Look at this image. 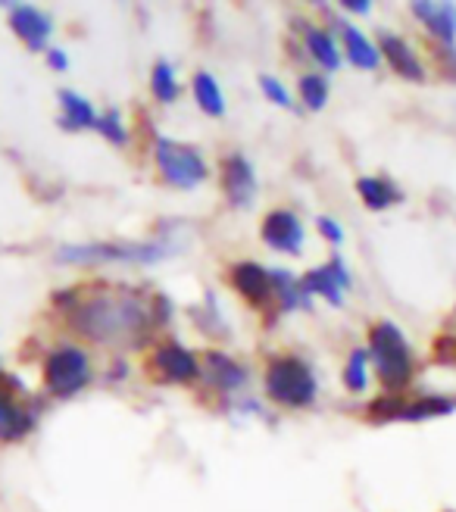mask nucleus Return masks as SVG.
<instances>
[{"mask_svg": "<svg viewBox=\"0 0 456 512\" xmlns=\"http://www.w3.org/2000/svg\"><path fill=\"white\" fill-rule=\"evenodd\" d=\"M72 322L79 325L82 335L97 344L113 347H135L141 344L150 328L157 325L154 303H147L135 291H91L72 306Z\"/></svg>", "mask_w": 456, "mask_h": 512, "instance_id": "1", "label": "nucleus"}, {"mask_svg": "<svg viewBox=\"0 0 456 512\" xmlns=\"http://www.w3.org/2000/svg\"><path fill=\"white\" fill-rule=\"evenodd\" d=\"M369 347H372V360L378 366V375L385 381V388L400 391L413 372L410 347L403 341L400 328L394 322H378L369 335Z\"/></svg>", "mask_w": 456, "mask_h": 512, "instance_id": "2", "label": "nucleus"}, {"mask_svg": "<svg viewBox=\"0 0 456 512\" xmlns=\"http://www.w3.org/2000/svg\"><path fill=\"white\" fill-rule=\"evenodd\" d=\"M266 391L282 406H307L316 397V378L297 356H275L266 369Z\"/></svg>", "mask_w": 456, "mask_h": 512, "instance_id": "3", "label": "nucleus"}, {"mask_svg": "<svg viewBox=\"0 0 456 512\" xmlns=\"http://www.w3.org/2000/svg\"><path fill=\"white\" fill-rule=\"evenodd\" d=\"M157 166H160L166 182L175 185V188H194V185H200L207 178L204 157H200L194 147L169 141V138L157 141Z\"/></svg>", "mask_w": 456, "mask_h": 512, "instance_id": "4", "label": "nucleus"}, {"mask_svg": "<svg viewBox=\"0 0 456 512\" xmlns=\"http://www.w3.org/2000/svg\"><path fill=\"white\" fill-rule=\"evenodd\" d=\"M88 375H91L88 356L79 347H60L50 353L44 363V381L57 397H69L75 391H82L88 384Z\"/></svg>", "mask_w": 456, "mask_h": 512, "instance_id": "5", "label": "nucleus"}, {"mask_svg": "<svg viewBox=\"0 0 456 512\" xmlns=\"http://www.w3.org/2000/svg\"><path fill=\"white\" fill-rule=\"evenodd\" d=\"M160 247L154 244H85V247H63V260L69 263H91V260H119V263H150L160 260Z\"/></svg>", "mask_w": 456, "mask_h": 512, "instance_id": "6", "label": "nucleus"}, {"mask_svg": "<svg viewBox=\"0 0 456 512\" xmlns=\"http://www.w3.org/2000/svg\"><path fill=\"white\" fill-rule=\"evenodd\" d=\"M147 369H150V375H154L157 381H163V384H185V381L200 375L197 360L179 344H163L154 353V360H150Z\"/></svg>", "mask_w": 456, "mask_h": 512, "instance_id": "7", "label": "nucleus"}, {"mask_svg": "<svg viewBox=\"0 0 456 512\" xmlns=\"http://www.w3.org/2000/svg\"><path fill=\"white\" fill-rule=\"evenodd\" d=\"M16 391H19L16 378H0V438L4 441L22 438V434H29L35 425L29 409L16 403V397H13Z\"/></svg>", "mask_w": 456, "mask_h": 512, "instance_id": "8", "label": "nucleus"}, {"mask_svg": "<svg viewBox=\"0 0 456 512\" xmlns=\"http://www.w3.org/2000/svg\"><path fill=\"white\" fill-rule=\"evenodd\" d=\"M222 188L235 207H247L253 194H257V178H253V169L241 153H232V157L222 160Z\"/></svg>", "mask_w": 456, "mask_h": 512, "instance_id": "9", "label": "nucleus"}, {"mask_svg": "<svg viewBox=\"0 0 456 512\" xmlns=\"http://www.w3.org/2000/svg\"><path fill=\"white\" fill-rule=\"evenodd\" d=\"M263 241L272 250H282V253H297L303 247V225L294 213L288 210H275L266 216L263 222Z\"/></svg>", "mask_w": 456, "mask_h": 512, "instance_id": "10", "label": "nucleus"}, {"mask_svg": "<svg viewBox=\"0 0 456 512\" xmlns=\"http://www.w3.org/2000/svg\"><path fill=\"white\" fill-rule=\"evenodd\" d=\"M300 288H303V294H322L325 300H332L335 306L341 303V291L344 288H350V272L344 269V263L341 260H332L328 266H322V269H313V272H307L300 278Z\"/></svg>", "mask_w": 456, "mask_h": 512, "instance_id": "11", "label": "nucleus"}, {"mask_svg": "<svg viewBox=\"0 0 456 512\" xmlns=\"http://www.w3.org/2000/svg\"><path fill=\"white\" fill-rule=\"evenodd\" d=\"M10 25L32 50H41L47 44L50 32H54V19H50L47 13H41V10H35V7H25V4H16V10L10 16Z\"/></svg>", "mask_w": 456, "mask_h": 512, "instance_id": "12", "label": "nucleus"}, {"mask_svg": "<svg viewBox=\"0 0 456 512\" xmlns=\"http://www.w3.org/2000/svg\"><path fill=\"white\" fill-rule=\"evenodd\" d=\"M232 285L250 303H266L272 297V275L257 263H238L232 269Z\"/></svg>", "mask_w": 456, "mask_h": 512, "instance_id": "13", "label": "nucleus"}, {"mask_svg": "<svg viewBox=\"0 0 456 512\" xmlns=\"http://www.w3.org/2000/svg\"><path fill=\"white\" fill-rule=\"evenodd\" d=\"M413 13L432 29L441 41H456V7L453 4H413Z\"/></svg>", "mask_w": 456, "mask_h": 512, "instance_id": "14", "label": "nucleus"}, {"mask_svg": "<svg viewBox=\"0 0 456 512\" xmlns=\"http://www.w3.org/2000/svg\"><path fill=\"white\" fill-rule=\"evenodd\" d=\"M382 41V57L394 66V72H400L403 79H413V82H419L422 79V63L413 57V50L403 44L400 38H394V35H382L378 38Z\"/></svg>", "mask_w": 456, "mask_h": 512, "instance_id": "15", "label": "nucleus"}, {"mask_svg": "<svg viewBox=\"0 0 456 512\" xmlns=\"http://www.w3.org/2000/svg\"><path fill=\"white\" fill-rule=\"evenodd\" d=\"M60 104H63L60 125H63V128H69V132H79V128H91V125H97L94 107L88 104L85 97L75 94V91H63V94H60Z\"/></svg>", "mask_w": 456, "mask_h": 512, "instance_id": "16", "label": "nucleus"}, {"mask_svg": "<svg viewBox=\"0 0 456 512\" xmlns=\"http://www.w3.org/2000/svg\"><path fill=\"white\" fill-rule=\"evenodd\" d=\"M207 378L216 381L219 388H228V391H235L244 384L247 372L235 363V360H228V356L222 353H207Z\"/></svg>", "mask_w": 456, "mask_h": 512, "instance_id": "17", "label": "nucleus"}, {"mask_svg": "<svg viewBox=\"0 0 456 512\" xmlns=\"http://www.w3.org/2000/svg\"><path fill=\"white\" fill-rule=\"evenodd\" d=\"M357 191L360 197L366 200V207L369 210H385L391 207V203H397L403 194L388 182V178H360L357 182Z\"/></svg>", "mask_w": 456, "mask_h": 512, "instance_id": "18", "label": "nucleus"}, {"mask_svg": "<svg viewBox=\"0 0 456 512\" xmlns=\"http://www.w3.org/2000/svg\"><path fill=\"white\" fill-rule=\"evenodd\" d=\"M344 47H347V57L353 66L360 69H375L378 66V50L366 41V35L360 29H353V25H344Z\"/></svg>", "mask_w": 456, "mask_h": 512, "instance_id": "19", "label": "nucleus"}, {"mask_svg": "<svg viewBox=\"0 0 456 512\" xmlns=\"http://www.w3.org/2000/svg\"><path fill=\"white\" fill-rule=\"evenodd\" d=\"M194 97H197V104L204 107L210 116H222L225 100H222V91H219V85H216L213 75L197 72V79H194Z\"/></svg>", "mask_w": 456, "mask_h": 512, "instance_id": "20", "label": "nucleus"}, {"mask_svg": "<svg viewBox=\"0 0 456 512\" xmlns=\"http://www.w3.org/2000/svg\"><path fill=\"white\" fill-rule=\"evenodd\" d=\"M272 275V291H278V297H282L285 310H297V306H307L310 297L303 294L300 288V278L288 275V272H269Z\"/></svg>", "mask_w": 456, "mask_h": 512, "instance_id": "21", "label": "nucleus"}, {"mask_svg": "<svg viewBox=\"0 0 456 512\" xmlns=\"http://www.w3.org/2000/svg\"><path fill=\"white\" fill-rule=\"evenodd\" d=\"M307 47H310V54H313L322 66H328V69H338V66H341L338 47H335V41L328 38L325 32H319V29H307Z\"/></svg>", "mask_w": 456, "mask_h": 512, "instance_id": "22", "label": "nucleus"}, {"mask_svg": "<svg viewBox=\"0 0 456 512\" xmlns=\"http://www.w3.org/2000/svg\"><path fill=\"white\" fill-rule=\"evenodd\" d=\"M150 88H154V97H160L163 104H172L179 97V82H175V72L169 63H157L154 75H150Z\"/></svg>", "mask_w": 456, "mask_h": 512, "instance_id": "23", "label": "nucleus"}, {"mask_svg": "<svg viewBox=\"0 0 456 512\" xmlns=\"http://www.w3.org/2000/svg\"><path fill=\"white\" fill-rule=\"evenodd\" d=\"M300 97L310 110H322L328 100V82L322 75H303L300 79Z\"/></svg>", "mask_w": 456, "mask_h": 512, "instance_id": "24", "label": "nucleus"}, {"mask_svg": "<svg viewBox=\"0 0 456 512\" xmlns=\"http://www.w3.org/2000/svg\"><path fill=\"white\" fill-rule=\"evenodd\" d=\"M344 381L350 391H363L366 388V353L363 350H353L350 360H347V372H344Z\"/></svg>", "mask_w": 456, "mask_h": 512, "instance_id": "25", "label": "nucleus"}, {"mask_svg": "<svg viewBox=\"0 0 456 512\" xmlns=\"http://www.w3.org/2000/svg\"><path fill=\"white\" fill-rule=\"evenodd\" d=\"M97 128L104 132L113 144H122L125 141V128H122V122H119V113L116 110H110L104 119H97Z\"/></svg>", "mask_w": 456, "mask_h": 512, "instance_id": "26", "label": "nucleus"}, {"mask_svg": "<svg viewBox=\"0 0 456 512\" xmlns=\"http://www.w3.org/2000/svg\"><path fill=\"white\" fill-rule=\"evenodd\" d=\"M260 85H263V91H266V97L272 100V104H278V107H291V97H288V91L282 88V82H275V79H269V75H263Z\"/></svg>", "mask_w": 456, "mask_h": 512, "instance_id": "27", "label": "nucleus"}, {"mask_svg": "<svg viewBox=\"0 0 456 512\" xmlns=\"http://www.w3.org/2000/svg\"><path fill=\"white\" fill-rule=\"evenodd\" d=\"M319 228H322V235H325V238H332L335 244L344 241V232H341V225H338L335 219H325V216H322V219H319Z\"/></svg>", "mask_w": 456, "mask_h": 512, "instance_id": "28", "label": "nucleus"}, {"mask_svg": "<svg viewBox=\"0 0 456 512\" xmlns=\"http://www.w3.org/2000/svg\"><path fill=\"white\" fill-rule=\"evenodd\" d=\"M47 63L54 66V69H66V54H63V50H50Z\"/></svg>", "mask_w": 456, "mask_h": 512, "instance_id": "29", "label": "nucleus"}, {"mask_svg": "<svg viewBox=\"0 0 456 512\" xmlns=\"http://www.w3.org/2000/svg\"><path fill=\"white\" fill-rule=\"evenodd\" d=\"M347 10H357V13H369V0H347V4H344Z\"/></svg>", "mask_w": 456, "mask_h": 512, "instance_id": "30", "label": "nucleus"}]
</instances>
